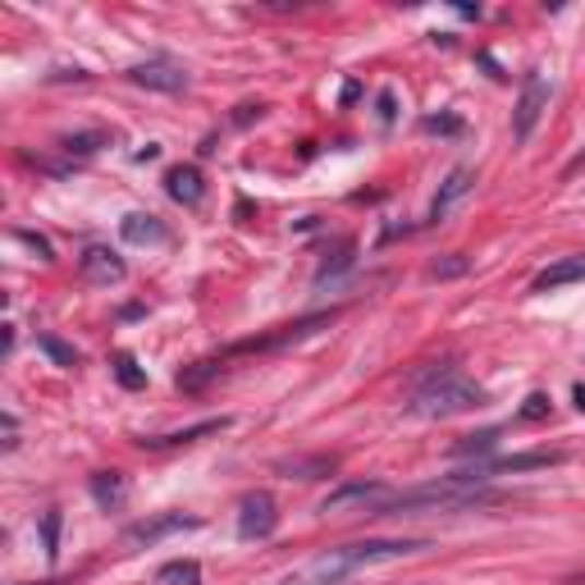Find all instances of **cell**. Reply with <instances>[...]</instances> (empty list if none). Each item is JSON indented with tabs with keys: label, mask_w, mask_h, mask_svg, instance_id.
<instances>
[{
	"label": "cell",
	"mask_w": 585,
	"mask_h": 585,
	"mask_svg": "<svg viewBox=\"0 0 585 585\" xmlns=\"http://www.w3.org/2000/svg\"><path fill=\"white\" fill-rule=\"evenodd\" d=\"M425 549H430V540H358V545H339V549H325V553L307 558V563L293 568L289 576H279L274 585H348L358 572L402 563V558H417Z\"/></svg>",
	"instance_id": "1"
},
{
	"label": "cell",
	"mask_w": 585,
	"mask_h": 585,
	"mask_svg": "<svg viewBox=\"0 0 585 585\" xmlns=\"http://www.w3.org/2000/svg\"><path fill=\"white\" fill-rule=\"evenodd\" d=\"M480 402H485V389L471 385L463 371L435 366V371H430L421 385L412 389V402H407V412H412V417H425V421H448V417L476 412Z\"/></svg>",
	"instance_id": "2"
},
{
	"label": "cell",
	"mask_w": 585,
	"mask_h": 585,
	"mask_svg": "<svg viewBox=\"0 0 585 585\" xmlns=\"http://www.w3.org/2000/svg\"><path fill=\"white\" fill-rule=\"evenodd\" d=\"M549 96H553V83L545 79V73H526V83H522V96H517V110H513V138L526 142L530 133H536V124L540 115L549 110Z\"/></svg>",
	"instance_id": "3"
},
{
	"label": "cell",
	"mask_w": 585,
	"mask_h": 585,
	"mask_svg": "<svg viewBox=\"0 0 585 585\" xmlns=\"http://www.w3.org/2000/svg\"><path fill=\"white\" fill-rule=\"evenodd\" d=\"M389 499H394V490H389V485H379V480H352V485H339L335 494H329V499L320 503V513H343V507H362V513L379 517Z\"/></svg>",
	"instance_id": "4"
},
{
	"label": "cell",
	"mask_w": 585,
	"mask_h": 585,
	"mask_svg": "<svg viewBox=\"0 0 585 585\" xmlns=\"http://www.w3.org/2000/svg\"><path fill=\"white\" fill-rule=\"evenodd\" d=\"M279 526V503L266 490H251L238 499V536L243 540H270Z\"/></svg>",
	"instance_id": "5"
},
{
	"label": "cell",
	"mask_w": 585,
	"mask_h": 585,
	"mask_svg": "<svg viewBox=\"0 0 585 585\" xmlns=\"http://www.w3.org/2000/svg\"><path fill=\"white\" fill-rule=\"evenodd\" d=\"M129 79L147 92H184L188 87V69L179 60H169V56H151L142 65L129 69Z\"/></svg>",
	"instance_id": "6"
},
{
	"label": "cell",
	"mask_w": 585,
	"mask_h": 585,
	"mask_svg": "<svg viewBox=\"0 0 585 585\" xmlns=\"http://www.w3.org/2000/svg\"><path fill=\"white\" fill-rule=\"evenodd\" d=\"M197 526H201L197 517H184V513H161V517L133 522L129 530H124V545L142 549V545H156V540H165V536H179V530H197Z\"/></svg>",
	"instance_id": "7"
},
{
	"label": "cell",
	"mask_w": 585,
	"mask_h": 585,
	"mask_svg": "<svg viewBox=\"0 0 585 585\" xmlns=\"http://www.w3.org/2000/svg\"><path fill=\"white\" fill-rule=\"evenodd\" d=\"M79 274L87 279V284H124L129 266H124V257L110 247H87L83 261H79Z\"/></svg>",
	"instance_id": "8"
},
{
	"label": "cell",
	"mask_w": 585,
	"mask_h": 585,
	"mask_svg": "<svg viewBox=\"0 0 585 585\" xmlns=\"http://www.w3.org/2000/svg\"><path fill=\"white\" fill-rule=\"evenodd\" d=\"M119 238L133 243V247H165L169 243V224L156 220V215H147V211H133V215L119 220Z\"/></svg>",
	"instance_id": "9"
},
{
	"label": "cell",
	"mask_w": 585,
	"mask_h": 585,
	"mask_svg": "<svg viewBox=\"0 0 585 585\" xmlns=\"http://www.w3.org/2000/svg\"><path fill=\"white\" fill-rule=\"evenodd\" d=\"M471 188H476V169L457 165V169L448 174V179L440 184V192H435V201H430V215H425V220H430V224H440V220H444V215H448V211H453L457 201H463Z\"/></svg>",
	"instance_id": "10"
},
{
	"label": "cell",
	"mask_w": 585,
	"mask_h": 585,
	"mask_svg": "<svg viewBox=\"0 0 585 585\" xmlns=\"http://www.w3.org/2000/svg\"><path fill=\"white\" fill-rule=\"evenodd\" d=\"M165 192L179 201V207H201V197H207V179H201L197 165H174L165 174Z\"/></svg>",
	"instance_id": "11"
},
{
	"label": "cell",
	"mask_w": 585,
	"mask_h": 585,
	"mask_svg": "<svg viewBox=\"0 0 585 585\" xmlns=\"http://www.w3.org/2000/svg\"><path fill=\"white\" fill-rule=\"evenodd\" d=\"M274 471L279 476H297V480H320V476H335L339 471V457H329V453H320V457H279L274 463Z\"/></svg>",
	"instance_id": "12"
},
{
	"label": "cell",
	"mask_w": 585,
	"mask_h": 585,
	"mask_svg": "<svg viewBox=\"0 0 585 585\" xmlns=\"http://www.w3.org/2000/svg\"><path fill=\"white\" fill-rule=\"evenodd\" d=\"M585 279V257H563V261H553L549 270L536 274V293H553V289H563V284H581Z\"/></svg>",
	"instance_id": "13"
},
{
	"label": "cell",
	"mask_w": 585,
	"mask_h": 585,
	"mask_svg": "<svg viewBox=\"0 0 585 585\" xmlns=\"http://www.w3.org/2000/svg\"><path fill=\"white\" fill-rule=\"evenodd\" d=\"M220 430H229V417H215V421H197L188 430H174V435H151L142 440V448H179V444H192L201 435H220Z\"/></svg>",
	"instance_id": "14"
},
{
	"label": "cell",
	"mask_w": 585,
	"mask_h": 585,
	"mask_svg": "<svg viewBox=\"0 0 585 585\" xmlns=\"http://www.w3.org/2000/svg\"><path fill=\"white\" fill-rule=\"evenodd\" d=\"M106 142H110V133H101V129H92V133H79V138H65V142H60V151H65V156H69L73 165H79V161L96 156V151H101V147H106Z\"/></svg>",
	"instance_id": "15"
},
{
	"label": "cell",
	"mask_w": 585,
	"mask_h": 585,
	"mask_svg": "<svg viewBox=\"0 0 585 585\" xmlns=\"http://www.w3.org/2000/svg\"><path fill=\"white\" fill-rule=\"evenodd\" d=\"M92 499L101 507H119L124 503V476L119 471H96L92 476Z\"/></svg>",
	"instance_id": "16"
},
{
	"label": "cell",
	"mask_w": 585,
	"mask_h": 585,
	"mask_svg": "<svg viewBox=\"0 0 585 585\" xmlns=\"http://www.w3.org/2000/svg\"><path fill=\"white\" fill-rule=\"evenodd\" d=\"M151 585H201V568L192 563V558H174V563H165L156 572Z\"/></svg>",
	"instance_id": "17"
},
{
	"label": "cell",
	"mask_w": 585,
	"mask_h": 585,
	"mask_svg": "<svg viewBox=\"0 0 585 585\" xmlns=\"http://www.w3.org/2000/svg\"><path fill=\"white\" fill-rule=\"evenodd\" d=\"M115 375H119L124 389H142L147 385V371H138V362L129 358V352H119V358H115Z\"/></svg>",
	"instance_id": "18"
},
{
	"label": "cell",
	"mask_w": 585,
	"mask_h": 585,
	"mask_svg": "<svg viewBox=\"0 0 585 585\" xmlns=\"http://www.w3.org/2000/svg\"><path fill=\"white\" fill-rule=\"evenodd\" d=\"M37 343H42V352H46V358H50V362H56V366H79V352H73L69 343H60V339H50V335H42Z\"/></svg>",
	"instance_id": "19"
},
{
	"label": "cell",
	"mask_w": 585,
	"mask_h": 585,
	"mask_svg": "<svg viewBox=\"0 0 585 585\" xmlns=\"http://www.w3.org/2000/svg\"><path fill=\"white\" fill-rule=\"evenodd\" d=\"M352 266V243H339V251H335V261H325L320 270H316V284H325L329 274H339V270H348Z\"/></svg>",
	"instance_id": "20"
},
{
	"label": "cell",
	"mask_w": 585,
	"mask_h": 585,
	"mask_svg": "<svg viewBox=\"0 0 585 585\" xmlns=\"http://www.w3.org/2000/svg\"><path fill=\"white\" fill-rule=\"evenodd\" d=\"M494 440H499V430H480V435H471V440H463L453 453H490L494 448Z\"/></svg>",
	"instance_id": "21"
},
{
	"label": "cell",
	"mask_w": 585,
	"mask_h": 585,
	"mask_svg": "<svg viewBox=\"0 0 585 585\" xmlns=\"http://www.w3.org/2000/svg\"><path fill=\"white\" fill-rule=\"evenodd\" d=\"M42 536H46V553L56 558V549H60V513H46V522H42Z\"/></svg>",
	"instance_id": "22"
},
{
	"label": "cell",
	"mask_w": 585,
	"mask_h": 585,
	"mask_svg": "<svg viewBox=\"0 0 585 585\" xmlns=\"http://www.w3.org/2000/svg\"><path fill=\"white\" fill-rule=\"evenodd\" d=\"M23 247H33L37 251V261H56V251H50V243L46 238H37V234H23V229H19V234H14Z\"/></svg>",
	"instance_id": "23"
},
{
	"label": "cell",
	"mask_w": 585,
	"mask_h": 585,
	"mask_svg": "<svg viewBox=\"0 0 585 585\" xmlns=\"http://www.w3.org/2000/svg\"><path fill=\"white\" fill-rule=\"evenodd\" d=\"M540 417H549V398L545 394H530L526 407H522V421H540Z\"/></svg>",
	"instance_id": "24"
},
{
	"label": "cell",
	"mask_w": 585,
	"mask_h": 585,
	"mask_svg": "<svg viewBox=\"0 0 585 585\" xmlns=\"http://www.w3.org/2000/svg\"><path fill=\"white\" fill-rule=\"evenodd\" d=\"M375 106H379V124H385V129H389V124H394V115H398V96H394V92H379V101H375Z\"/></svg>",
	"instance_id": "25"
},
{
	"label": "cell",
	"mask_w": 585,
	"mask_h": 585,
	"mask_svg": "<svg viewBox=\"0 0 585 585\" xmlns=\"http://www.w3.org/2000/svg\"><path fill=\"white\" fill-rule=\"evenodd\" d=\"M421 129H425V133H457L463 124H457V119H435V115H430V119H421Z\"/></svg>",
	"instance_id": "26"
},
{
	"label": "cell",
	"mask_w": 585,
	"mask_h": 585,
	"mask_svg": "<svg viewBox=\"0 0 585 585\" xmlns=\"http://www.w3.org/2000/svg\"><path fill=\"white\" fill-rule=\"evenodd\" d=\"M467 270V261H435V266H430V274H435V279H448V274H463Z\"/></svg>",
	"instance_id": "27"
},
{
	"label": "cell",
	"mask_w": 585,
	"mask_h": 585,
	"mask_svg": "<svg viewBox=\"0 0 585 585\" xmlns=\"http://www.w3.org/2000/svg\"><path fill=\"white\" fill-rule=\"evenodd\" d=\"M14 444H19V421L5 412V448H14Z\"/></svg>",
	"instance_id": "28"
},
{
	"label": "cell",
	"mask_w": 585,
	"mask_h": 585,
	"mask_svg": "<svg viewBox=\"0 0 585 585\" xmlns=\"http://www.w3.org/2000/svg\"><path fill=\"white\" fill-rule=\"evenodd\" d=\"M576 169H585V147H581V151H576V156L568 161V174H576Z\"/></svg>",
	"instance_id": "29"
},
{
	"label": "cell",
	"mask_w": 585,
	"mask_h": 585,
	"mask_svg": "<svg viewBox=\"0 0 585 585\" xmlns=\"http://www.w3.org/2000/svg\"><path fill=\"white\" fill-rule=\"evenodd\" d=\"M572 398H576V407L585 412V385H576V389H572Z\"/></svg>",
	"instance_id": "30"
}]
</instances>
